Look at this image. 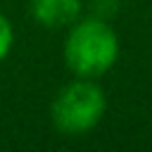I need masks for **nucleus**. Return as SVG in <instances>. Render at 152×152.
<instances>
[{
	"label": "nucleus",
	"mask_w": 152,
	"mask_h": 152,
	"mask_svg": "<svg viewBox=\"0 0 152 152\" xmlns=\"http://www.w3.org/2000/svg\"><path fill=\"white\" fill-rule=\"evenodd\" d=\"M119 36L107 19L78 17L64 40V64L78 78H100L119 59Z\"/></svg>",
	"instance_id": "1"
},
{
	"label": "nucleus",
	"mask_w": 152,
	"mask_h": 152,
	"mask_svg": "<svg viewBox=\"0 0 152 152\" xmlns=\"http://www.w3.org/2000/svg\"><path fill=\"white\" fill-rule=\"evenodd\" d=\"M107 112V95L95 78H74L59 88L52 100L50 119L55 128L64 135H86L90 133Z\"/></svg>",
	"instance_id": "2"
},
{
	"label": "nucleus",
	"mask_w": 152,
	"mask_h": 152,
	"mask_svg": "<svg viewBox=\"0 0 152 152\" xmlns=\"http://www.w3.org/2000/svg\"><path fill=\"white\" fill-rule=\"evenodd\" d=\"M28 10L36 24L45 28H66L81 17L83 0H31Z\"/></svg>",
	"instance_id": "3"
},
{
	"label": "nucleus",
	"mask_w": 152,
	"mask_h": 152,
	"mask_svg": "<svg viewBox=\"0 0 152 152\" xmlns=\"http://www.w3.org/2000/svg\"><path fill=\"white\" fill-rule=\"evenodd\" d=\"M12 45H14V28L10 19L0 12V62L12 52Z\"/></svg>",
	"instance_id": "4"
}]
</instances>
